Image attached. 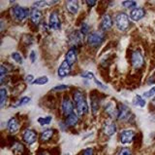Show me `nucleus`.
Masks as SVG:
<instances>
[{"label": "nucleus", "instance_id": "32", "mask_svg": "<svg viewBox=\"0 0 155 155\" xmlns=\"http://www.w3.org/2000/svg\"><path fill=\"white\" fill-rule=\"evenodd\" d=\"M8 72V69L5 67L4 65H1L0 66V76H1V83H3L4 81V78H5V74H6Z\"/></svg>", "mask_w": 155, "mask_h": 155}, {"label": "nucleus", "instance_id": "39", "mask_svg": "<svg viewBox=\"0 0 155 155\" xmlns=\"http://www.w3.org/2000/svg\"><path fill=\"white\" fill-rule=\"evenodd\" d=\"M36 58H37V55H36V52L35 51H31L30 52V55H29V59H30L31 62H36Z\"/></svg>", "mask_w": 155, "mask_h": 155}, {"label": "nucleus", "instance_id": "21", "mask_svg": "<svg viewBox=\"0 0 155 155\" xmlns=\"http://www.w3.org/2000/svg\"><path fill=\"white\" fill-rule=\"evenodd\" d=\"M53 133H54V131L52 129H47L45 131H43L41 136H40V139L42 142H48V140H50L52 136H53Z\"/></svg>", "mask_w": 155, "mask_h": 155}, {"label": "nucleus", "instance_id": "19", "mask_svg": "<svg viewBox=\"0 0 155 155\" xmlns=\"http://www.w3.org/2000/svg\"><path fill=\"white\" fill-rule=\"evenodd\" d=\"M79 122V115L76 113H72L68 115L65 119V125L67 127H74Z\"/></svg>", "mask_w": 155, "mask_h": 155}, {"label": "nucleus", "instance_id": "3", "mask_svg": "<svg viewBox=\"0 0 155 155\" xmlns=\"http://www.w3.org/2000/svg\"><path fill=\"white\" fill-rule=\"evenodd\" d=\"M11 13L13 17L18 22H22L26 20L28 16H30V12L28 9L21 7V6H14L11 9Z\"/></svg>", "mask_w": 155, "mask_h": 155}, {"label": "nucleus", "instance_id": "28", "mask_svg": "<svg viewBox=\"0 0 155 155\" xmlns=\"http://www.w3.org/2000/svg\"><path fill=\"white\" fill-rule=\"evenodd\" d=\"M31 99L29 98V97H23V98H21V100H18V103L17 104L13 105V107H18V106H22V105H25L27 104L30 103Z\"/></svg>", "mask_w": 155, "mask_h": 155}, {"label": "nucleus", "instance_id": "4", "mask_svg": "<svg viewBox=\"0 0 155 155\" xmlns=\"http://www.w3.org/2000/svg\"><path fill=\"white\" fill-rule=\"evenodd\" d=\"M115 25L116 27L121 31H126L130 26L129 17L125 13H119L115 17Z\"/></svg>", "mask_w": 155, "mask_h": 155}, {"label": "nucleus", "instance_id": "41", "mask_svg": "<svg viewBox=\"0 0 155 155\" xmlns=\"http://www.w3.org/2000/svg\"><path fill=\"white\" fill-rule=\"evenodd\" d=\"M26 81L29 83H33L34 82V76L33 75H27L26 76Z\"/></svg>", "mask_w": 155, "mask_h": 155}, {"label": "nucleus", "instance_id": "7", "mask_svg": "<svg viewBox=\"0 0 155 155\" xmlns=\"http://www.w3.org/2000/svg\"><path fill=\"white\" fill-rule=\"evenodd\" d=\"M74 107L75 105L72 103V100H70L69 97H64V99L62 100V104H61V110L64 115L68 116L72 113H74Z\"/></svg>", "mask_w": 155, "mask_h": 155}, {"label": "nucleus", "instance_id": "6", "mask_svg": "<svg viewBox=\"0 0 155 155\" xmlns=\"http://www.w3.org/2000/svg\"><path fill=\"white\" fill-rule=\"evenodd\" d=\"M48 26L53 30H58L61 28V21L58 16L57 11H52L48 19Z\"/></svg>", "mask_w": 155, "mask_h": 155}, {"label": "nucleus", "instance_id": "37", "mask_svg": "<svg viewBox=\"0 0 155 155\" xmlns=\"http://www.w3.org/2000/svg\"><path fill=\"white\" fill-rule=\"evenodd\" d=\"M93 154H94V150H93V148H91V147L86 148L81 152V155H93Z\"/></svg>", "mask_w": 155, "mask_h": 155}, {"label": "nucleus", "instance_id": "17", "mask_svg": "<svg viewBox=\"0 0 155 155\" xmlns=\"http://www.w3.org/2000/svg\"><path fill=\"white\" fill-rule=\"evenodd\" d=\"M42 18H43V16H42L41 11L39 10V9L33 7L30 11V19H31L32 23L34 25H39L42 21Z\"/></svg>", "mask_w": 155, "mask_h": 155}, {"label": "nucleus", "instance_id": "10", "mask_svg": "<svg viewBox=\"0 0 155 155\" xmlns=\"http://www.w3.org/2000/svg\"><path fill=\"white\" fill-rule=\"evenodd\" d=\"M22 139L27 144H33L37 140V133L34 130L26 129L22 134Z\"/></svg>", "mask_w": 155, "mask_h": 155}, {"label": "nucleus", "instance_id": "2", "mask_svg": "<svg viewBox=\"0 0 155 155\" xmlns=\"http://www.w3.org/2000/svg\"><path fill=\"white\" fill-rule=\"evenodd\" d=\"M104 38H105V35L102 31H98V30L92 31L87 35V44L90 47L97 48L103 43Z\"/></svg>", "mask_w": 155, "mask_h": 155}, {"label": "nucleus", "instance_id": "40", "mask_svg": "<svg viewBox=\"0 0 155 155\" xmlns=\"http://www.w3.org/2000/svg\"><path fill=\"white\" fill-rule=\"evenodd\" d=\"M93 80H94V82H95V84H96V85H98L99 87H101V88L103 89V90H107V89H108V87H107V86H105V85H104L103 83H102V82H100V81H99L98 79L94 78Z\"/></svg>", "mask_w": 155, "mask_h": 155}, {"label": "nucleus", "instance_id": "36", "mask_svg": "<svg viewBox=\"0 0 155 155\" xmlns=\"http://www.w3.org/2000/svg\"><path fill=\"white\" fill-rule=\"evenodd\" d=\"M117 155H132V152H131V149L128 147H123L121 148V150L118 152Z\"/></svg>", "mask_w": 155, "mask_h": 155}, {"label": "nucleus", "instance_id": "5", "mask_svg": "<svg viewBox=\"0 0 155 155\" xmlns=\"http://www.w3.org/2000/svg\"><path fill=\"white\" fill-rule=\"evenodd\" d=\"M144 64V59L143 54L139 50H136L131 55V65H132L133 69H140Z\"/></svg>", "mask_w": 155, "mask_h": 155}, {"label": "nucleus", "instance_id": "23", "mask_svg": "<svg viewBox=\"0 0 155 155\" xmlns=\"http://www.w3.org/2000/svg\"><path fill=\"white\" fill-rule=\"evenodd\" d=\"M7 97H8L7 90L5 88L0 89V107L1 108L4 107V104H5V103H6Z\"/></svg>", "mask_w": 155, "mask_h": 155}, {"label": "nucleus", "instance_id": "1", "mask_svg": "<svg viewBox=\"0 0 155 155\" xmlns=\"http://www.w3.org/2000/svg\"><path fill=\"white\" fill-rule=\"evenodd\" d=\"M73 100H74V105L77 111V114L81 116L88 112V105L86 103L85 96L81 91L77 90L73 93Z\"/></svg>", "mask_w": 155, "mask_h": 155}, {"label": "nucleus", "instance_id": "25", "mask_svg": "<svg viewBox=\"0 0 155 155\" xmlns=\"http://www.w3.org/2000/svg\"><path fill=\"white\" fill-rule=\"evenodd\" d=\"M133 104H134V105L140 106V107H143V106L145 105V100H144V99H143L140 96L137 95V96H136L135 98H134Z\"/></svg>", "mask_w": 155, "mask_h": 155}, {"label": "nucleus", "instance_id": "24", "mask_svg": "<svg viewBox=\"0 0 155 155\" xmlns=\"http://www.w3.org/2000/svg\"><path fill=\"white\" fill-rule=\"evenodd\" d=\"M51 120H52L51 116H45V117H39L37 119V122L41 126H46V125L51 124Z\"/></svg>", "mask_w": 155, "mask_h": 155}, {"label": "nucleus", "instance_id": "15", "mask_svg": "<svg viewBox=\"0 0 155 155\" xmlns=\"http://www.w3.org/2000/svg\"><path fill=\"white\" fill-rule=\"evenodd\" d=\"M7 129L9 131V133L16 134L19 130V122H18V118H16V117L10 118L8 121V124H7Z\"/></svg>", "mask_w": 155, "mask_h": 155}, {"label": "nucleus", "instance_id": "38", "mask_svg": "<svg viewBox=\"0 0 155 155\" xmlns=\"http://www.w3.org/2000/svg\"><path fill=\"white\" fill-rule=\"evenodd\" d=\"M68 89V86L67 85H58L56 87H53L52 88V91H63V90H66Z\"/></svg>", "mask_w": 155, "mask_h": 155}, {"label": "nucleus", "instance_id": "22", "mask_svg": "<svg viewBox=\"0 0 155 155\" xmlns=\"http://www.w3.org/2000/svg\"><path fill=\"white\" fill-rule=\"evenodd\" d=\"M81 35L82 34L81 33V31H75L70 35V41L74 44V47H76V45L79 44L81 41Z\"/></svg>", "mask_w": 155, "mask_h": 155}, {"label": "nucleus", "instance_id": "8", "mask_svg": "<svg viewBox=\"0 0 155 155\" xmlns=\"http://www.w3.org/2000/svg\"><path fill=\"white\" fill-rule=\"evenodd\" d=\"M135 136H136L135 131L129 130V129L123 130V131H121V133H120V142L123 144L131 143L133 142Z\"/></svg>", "mask_w": 155, "mask_h": 155}, {"label": "nucleus", "instance_id": "13", "mask_svg": "<svg viewBox=\"0 0 155 155\" xmlns=\"http://www.w3.org/2000/svg\"><path fill=\"white\" fill-rule=\"evenodd\" d=\"M77 57H78L77 48L73 46V47L70 48L69 50H68L66 57H65V61L72 66L77 62Z\"/></svg>", "mask_w": 155, "mask_h": 155}, {"label": "nucleus", "instance_id": "42", "mask_svg": "<svg viewBox=\"0 0 155 155\" xmlns=\"http://www.w3.org/2000/svg\"><path fill=\"white\" fill-rule=\"evenodd\" d=\"M85 3L89 6V8H91V7H93L97 2H96V1H86Z\"/></svg>", "mask_w": 155, "mask_h": 155}, {"label": "nucleus", "instance_id": "33", "mask_svg": "<svg viewBox=\"0 0 155 155\" xmlns=\"http://www.w3.org/2000/svg\"><path fill=\"white\" fill-rule=\"evenodd\" d=\"M48 4H50L48 2H47V1H37V2H35L34 3V8H37V9H39V8H44V7H46Z\"/></svg>", "mask_w": 155, "mask_h": 155}, {"label": "nucleus", "instance_id": "27", "mask_svg": "<svg viewBox=\"0 0 155 155\" xmlns=\"http://www.w3.org/2000/svg\"><path fill=\"white\" fill-rule=\"evenodd\" d=\"M13 150L15 154H21L22 151L24 150V146L19 143H16L14 145H13Z\"/></svg>", "mask_w": 155, "mask_h": 155}, {"label": "nucleus", "instance_id": "12", "mask_svg": "<svg viewBox=\"0 0 155 155\" xmlns=\"http://www.w3.org/2000/svg\"><path fill=\"white\" fill-rule=\"evenodd\" d=\"M145 16V10L143 8H135L130 12V19L134 22H138Z\"/></svg>", "mask_w": 155, "mask_h": 155}, {"label": "nucleus", "instance_id": "16", "mask_svg": "<svg viewBox=\"0 0 155 155\" xmlns=\"http://www.w3.org/2000/svg\"><path fill=\"white\" fill-rule=\"evenodd\" d=\"M116 130H117V127H116V124H114L113 121H107V122L104 124V127H103V131L104 133L110 137L115 134Z\"/></svg>", "mask_w": 155, "mask_h": 155}, {"label": "nucleus", "instance_id": "35", "mask_svg": "<svg viewBox=\"0 0 155 155\" xmlns=\"http://www.w3.org/2000/svg\"><path fill=\"white\" fill-rule=\"evenodd\" d=\"M153 96H155V86L152 87V88L150 89L149 91L143 93V97H144V98H151V97H153Z\"/></svg>", "mask_w": 155, "mask_h": 155}, {"label": "nucleus", "instance_id": "30", "mask_svg": "<svg viewBox=\"0 0 155 155\" xmlns=\"http://www.w3.org/2000/svg\"><path fill=\"white\" fill-rule=\"evenodd\" d=\"M122 6L126 9H131V10H133V9H135L136 6H137V2L136 1H123Z\"/></svg>", "mask_w": 155, "mask_h": 155}, {"label": "nucleus", "instance_id": "34", "mask_svg": "<svg viewBox=\"0 0 155 155\" xmlns=\"http://www.w3.org/2000/svg\"><path fill=\"white\" fill-rule=\"evenodd\" d=\"M81 33L82 35H84V34H87L88 33V31H89V26L87 25L86 23H84V25L81 26Z\"/></svg>", "mask_w": 155, "mask_h": 155}, {"label": "nucleus", "instance_id": "26", "mask_svg": "<svg viewBox=\"0 0 155 155\" xmlns=\"http://www.w3.org/2000/svg\"><path fill=\"white\" fill-rule=\"evenodd\" d=\"M48 82V76H40L34 80L32 84L34 85H45Z\"/></svg>", "mask_w": 155, "mask_h": 155}, {"label": "nucleus", "instance_id": "9", "mask_svg": "<svg viewBox=\"0 0 155 155\" xmlns=\"http://www.w3.org/2000/svg\"><path fill=\"white\" fill-rule=\"evenodd\" d=\"M131 116H132V112L128 106L122 104H119L117 110V118L119 120H128Z\"/></svg>", "mask_w": 155, "mask_h": 155}, {"label": "nucleus", "instance_id": "44", "mask_svg": "<svg viewBox=\"0 0 155 155\" xmlns=\"http://www.w3.org/2000/svg\"><path fill=\"white\" fill-rule=\"evenodd\" d=\"M65 155H70V154H68V153H67V154H65Z\"/></svg>", "mask_w": 155, "mask_h": 155}, {"label": "nucleus", "instance_id": "31", "mask_svg": "<svg viewBox=\"0 0 155 155\" xmlns=\"http://www.w3.org/2000/svg\"><path fill=\"white\" fill-rule=\"evenodd\" d=\"M81 76L82 77V78H86V79H94L95 78L94 74L92 73V72H90V71H84V72H82V73L81 74Z\"/></svg>", "mask_w": 155, "mask_h": 155}, {"label": "nucleus", "instance_id": "29", "mask_svg": "<svg viewBox=\"0 0 155 155\" xmlns=\"http://www.w3.org/2000/svg\"><path fill=\"white\" fill-rule=\"evenodd\" d=\"M12 59L15 61V62H17L18 64L19 65H22L23 64V59H22V57L21 56V54L18 52H14L12 53Z\"/></svg>", "mask_w": 155, "mask_h": 155}, {"label": "nucleus", "instance_id": "20", "mask_svg": "<svg viewBox=\"0 0 155 155\" xmlns=\"http://www.w3.org/2000/svg\"><path fill=\"white\" fill-rule=\"evenodd\" d=\"M66 8L69 13L73 14V15H76V14L79 12L80 9V4L78 1H67L66 2Z\"/></svg>", "mask_w": 155, "mask_h": 155}, {"label": "nucleus", "instance_id": "18", "mask_svg": "<svg viewBox=\"0 0 155 155\" xmlns=\"http://www.w3.org/2000/svg\"><path fill=\"white\" fill-rule=\"evenodd\" d=\"M90 100H91V110L92 113L96 114L99 110V98L97 94H95V92H92L90 95Z\"/></svg>", "mask_w": 155, "mask_h": 155}, {"label": "nucleus", "instance_id": "14", "mask_svg": "<svg viewBox=\"0 0 155 155\" xmlns=\"http://www.w3.org/2000/svg\"><path fill=\"white\" fill-rule=\"evenodd\" d=\"M70 71H71V65L66 61H63L59 66V69H58L57 73L60 78H64V77L70 74Z\"/></svg>", "mask_w": 155, "mask_h": 155}, {"label": "nucleus", "instance_id": "43", "mask_svg": "<svg viewBox=\"0 0 155 155\" xmlns=\"http://www.w3.org/2000/svg\"><path fill=\"white\" fill-rule=\"evenodd\" d=\"M38 155H50V153L47 152V151H42L40 153H38Z\"/></svg>", "mask_w": 155, "mask_h": 155}, {"label": "nucleus", "instance_id": "11", "mask_svg": "<svg viewBox=\"0 0 155 155\" xmlns=\"http://www.w3.org/2000/svg\"><path fill=\"white\" fill-rule=\"evenodd\" d=\"M113 19L110 15L108 14H106V15L103 16L102 18V21H101V23H100V28L103 31H108L110 30L111 26H113Z\"/></svg>", "mask_w": 155, "mask_h": 155}]
</instances>
